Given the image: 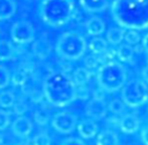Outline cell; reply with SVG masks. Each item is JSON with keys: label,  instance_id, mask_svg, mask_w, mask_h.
I'll return each mask as SVG.
<instances>
[{"label": "cell", "instance_id": "cell-1", "mask_svg": "<svg viewBox=\"0 0 148 145\" xmlns=\"http://www.w3.org/2000/svg\"><path fill=\"white\" fill-rule=\"evenodd\" d=\"M111 13L113 19L125 29L148 27V0H114Z\"/></svg>", "mask_w": 148, "mask_h": 145}, {"label": "cell", "instance_id": "cell-2", "mask_svg": "<svg viewBox=\"0 0 148 145\" xmlns=\"http://www.w3.org/2000/svg\"><path fill=\"white\" fill-rule=\"evenodd\" d=\"M43 97L55 107H66L77 97V85L68 72H53L45 77L42 84Z\"/></svg>", "mask_w": 148, "mask_h": 145}, {"label": "cell", "instance_id": "cell-3", "mask_svg": "<svg viewBox=\"0 0 148 145\" xmlns=\"http://www.w3.org/2000/svg\"><path fill=\"white\" fill-rule=\"evenodd\" d=\"M76 7L73 0H42L39 6V15L45 24L60 27L74 18Z\"/></svg>", "mask_w": 148, "mask_h": 145}, {"label": "cell", "instance_id": "cell-4", "mask_svg": "<svg viewBox=\"0 0 148 145\" xmlns=\"http://www.w3.org/2000/svg\"><path fill=\"white\" fill-rule=\"evenodd\" d=\"M127 82L125 67L117 61H111L101 65L97 72V83L104 93H115L122 89Z\"/></svg>", "mask_w": 148, "mask_h": 145}, {"label": "cell", "instance_id": "cell-5", "mask_svg": "<svg viewBox=\"0 0 148 145\" xmlns=\"http://www.w3.org/2000/svg\"><path fill=\"white\" fill-rule=\"evenodd\" d=\"M87 51L85 37L77 31H66L62 34L56 43V53L64 61H78Z\"/></svg>", "mask_w": 148, "mask_h": 145}, {"label": "cell", "instance_id": "cell-6", "mask_svg": "<svg viewBox=\"0 0 148 145\" xmlns=\"http://www.w3.org/2000/svg\"><path fill=\"white\" fill-rule=\"evenodd\" d=\"M121 97L127 107L137 108L148 101V87L144 81L134 79L126 82L121 89Z\"/></svg>", "mask_w": 148, "mask_h": 145}, {"label": "cell", "instance_id": "cell-7", "mask_svg": "<svg viewBox=\"0 0 148 145\" xmlns=\"http://www.w3.org/2000/svg\"><path fill=\"white\" fill-rule=\"evenodd\" d=\"M10 36L15 43L24 45L34 40L35 30L30 21L22 19L13 23L10 29Z\"/></svg>", "mask_w": 148, "mask_h": 145}, {"label": "cell", "instance_id": "cell-8", "mask_svg": "<svg viewBox=\"0 0 148 145\" xmlns=\"http://www.w3.org/2000/svg\"><path fill=\"white\" fill-rule=\"evenodd\" d=\"M51 127L60 134H70L78 127V117L69 111L58 112L51 119Z\"/></svg>", "mask_w": 148, "mask_h": 145}, {"label": "cell", "instance_id": "cell-9", "mask_svg": "<svg viewBox=\"0 0 148 145\" xmlns=\"http://www.w3.org/2000/svg\"><path fill=\"white\" fill-rule=\"evenodd\" d=\"M109 108L104 100L103 96L101 95H97L95 93L94 97L88 102L86 105V109H85V113L89 118L93 120H101L107 115V112Z\"/></svg>", "mask_w": 148, "mask_h": 145}, {"label": "cell", "instance_id": "cell-10", "mask_svg": "<svg viewBox=\"0 0 148 145\" xmlns=\"http://www.w3.org/2000/svg\"><path fill=\"white\" fill-rule=\"evenodd\" d=\"M11 131L16 137L26 138L32 131V122L25 116H18L11 125Z\"/></svg>", "mask_w": 148, "mask_h": 145}, {"label": "cell", "instance_id": "cell-11", "mask_svg": "<svg viewBox=\"0 0 148 145\" xmlns=\"http://www.w3.org/2000/svg\"><path fill=\"white\" fill-rule=\"evenodd\" d=\"M121 131L126 134H133L140 127V119L134 114H124L119 122Z\"/></svg>", "mask_w": 148, "mask_h": 145}, {"label": "cell", "instance_id": "cell-12", "mask_svg": "<svg viewBox=\"0 0 148 145\" xmlns=\"http://www.w3.org/2000/svg\"><path fill=\"white\" fill-rule=\"evenodd\" d=\"M77 129H78L79 135L82 138H84V139L94 138L98 134V131H99L98 124L96 123L95 120L91 119V118L83 119L82 121H80Z\"/></svg>", "mask_w": 148, "mask_h": 145}, {"label": "cell", "instance_id": "cell-13", "mask_svg": "<svg viewBox=\"0 0 148 145\" xmlns=\"http://www.w3.org/2000/svg\"><path fill=\"white\" fill-rule=\"evenodd\" d=\"M82 8L88 13L103 12L109 7L111 0H79Z\"/></svg>", "mask_w": 148, "mask_h": 145}, {"label": "cell", "instance_id": "cell-14", "mask_svg": "<svg viewBox=\"0 0 148 145\" xmlns=\"http://www.w3.org/2000/svg\"><path fill=\"white\" fill-rule=\"evenodd\" d=\"M32 53L38 59H47L51 53V44L47 37H39L32 44Z\"/></svg>", "mask_w": 148, "mask_h": 145}, {"label": "cell", "instance_id": "cell-15", "mask_svg": "<svg viewBox=\"0 0 148 145\" xmlns=\"http://www.w3.org/2000/svg\"><path fill=\"white\" fill-rule=\"evenodd\" d=\"M86 29L87 32L90 36H101L102 34L105 32L106 25L105 22L103 21L101 17H98V16H93L90 19L87 20L86 22Z\"/></svg>", "mask_w": 148, "mask_h": 145}, {"label": "cell", "instance_id": "cell-16", "mask_svg": "<svg viewBox=\"0 0 148 145\" xmlns=\"http://www.w3.org/2000/svg\"><path fill=\"white\" fill-rule=\"evenodd\" d=\"M16 55V47L7 39H0V62L12 60Z\"/></svg>", "mask_w": 148, "mask_h": 145}, {"label": "cell", "instance_id": "cell-17", "mask_svg": "<svg viewBox=\"0 0 148 145\" xmlns=\"http://www.w3.org/2000/svg\"><path fill=\"white\" fill-rule=\"evenodd\" d=\"M97 145H119V138L115 131L106 129L101 131L97 136Z\"/></svg>", "mask_w": 148, "mask_h": 145}, {"label": "cell", "instance_id": "cell-18", "mask_svg": "<svg viewBox=\"0 0 148 145\" xmlns=\"http://www.w3.org/2000/svg\"><path fill=\"white\" fill-rule=\"evenodd\" d=\"M15 0H0V20L9 19L16 12Z\"/></svg>", "mask_w": 148, "mask_h": 145}, {"label": "cell", "instance_id": "cell-19", "mask_svg": "<svg viewBox=\"0 0 148 145\" xmlns=\"http://www.w3.org/2000/svg\"><path fill=\"white\" fill-rule=\"evenodd\" d=\"M93 72L91 70L85 68H78L73 72V80L77 86H86L87 83L91 80Z\"/></svg>", "mask_w": 148, "mask_h": 145}, {"label": "cell", "instance_id": "cell-20", "mask_svg": "<svg viewBox=\"0 0 148 145\" xmlns=\"http://www.w3.org/2000/svg\"><path fill=\"white\" fill-rule=\"evenodd\" d=\"M89 49L94 55H101L105 53L108 49V43L107 40L99 36H95L91 39L89 43Z\"/></svg>", "mask_w": 148, "mask_h": 145}, {"label": "cell", "instance_id": "cell-21", "mask_svg": "<svg viewBox=\"0 0 148 145\" xmlns=\"http://www.w3.org/2000/svg\"><path fill=\"white\" fill-rule=\"evenodd\" d=\"M126 30L123 27H111L107 31V41L112 45H117L124 39Z\"/></svg>", "mask_w": 148, "mask_h": 145}, {"label": "cell", "instance_id": "cell-22", "mask_svg": "<svg viewBox=\"0 0 148 145\" xmlns=\"http://www.w3.org/2000/svg\"><path fill=\"white\" fill-rule=\"evenodd\" d=\"M134 47L128 43L121 44L117 49V57L123 63H130L134 57Z\"/></svg>", "mask_w": 148, "mask_h": 145}, {"label": "cell", "instance_id": "cell-23", "mask_svg": "<svg viewBox=\"0 0 148 145\" xmlns=\"http://www.w3.org/2000/svg\"><path fill=\"white\" fill-rule=\"evenodd\" d=\"M16 102L15 95L11 91H2L0 92V107L8 109L14 106Z\"/></svg>", "mask_w": 148, "mask_h": 145}, {"label": "cell", "instance_id": "cell-24", "mask_svg": "<svg viewBox=\"0 0 148 145\" xmlns=\"http://www.w3.org/2000/svg\"><path fill=\"white\" fill-rule=\"evenodd\" d=\"M126 104L123 102L122 99H113L108 104V108L114 115H122L126 111Z\"/></svg>", "mask_w": 148, "mask_h": 145}, {"label": "cell", "instance_id": "cell-25", "mask_svg": "<svg viewBox=\"0 0 148 145\" xmlns=\"http://www.w3.org/2000/svg\"><path fill=\"white\" fill-rule=\"evenodd\" d=\"M27 71L25 70H18L13 74V76L11 77V82L14 86H22L26 83L28 78Z\"/></svg>", "mask_w": 148, "mask_h": 145}, {"label": "cell", "instance_id": "cell-26", "mask_svg": "<svg viewBox=\"0 0 148 145\" xmlns=\"http://www.w3.org/2000/svg\"><path fill=\"white\" fill-rule=\"evenodd\" d=\"M84 64L87 69L93 71V70L97 69V68L99 67L100 64H102L101 57H99L98 55H94V53L93 55H89L85 57Z\"/></svg>", "mask_w": 148, "mask_h": 145}, {"label": "cell", "instance_id": "cell-27", "mask_svg": "<svg viewBox=\"0 0 148 145\" xmlns=\"http://www.w3.org/2000/svg\"><path fill=\"white\" fill-rule=\"evenodd\" d=\"M11 82V75L9 70L4 66L0 65V90L6 88Z\"/></svg>", "mask_w": 148, "mask_h": 145}, {"label": "cell", "instance_id": "cell-28", "mask_svg": "<svg viewBox=\"0 0 148 145\" xmlns=\"http://www.w3.org/2000/svg\"><path fill=\"white\" fill-rule=\"evenodd\" d=\"M51 138L47 132H40L33 137L32 145H51Z\"/></svg>", "mask_w": 148, "mask_h": 145}, {"label": "cell", "instance_id": "cell-29", "mask_svg": "<svg viewBox=\"0 0 148 145\" xmlns=\"http://www.w3.org/2000/svg\"><path fill=\"white\" fill-rule=\"evenodd\" d=\"M124 39L126 40V42L130 45H136L139 41L141 40L140 34L137 32V30L135 29H128L125 34Z\"/></svg>", "mask_w": 148, "mask_h": 145}, {"label": "cell", "instance_id": "cell-30", "mask_svg": "<svg viewBox=\"0 0 148 145\" xmlns=\"http://www.w3.org/2000/svg\"><path fill=\"white\" fill-rule=\"evenodd\" d=\"M11 122V113L7 110L0 109V131L5 130Z\"/></svg>", "mask_w": 148, "mask_h": 145}, {"label": "cell", "instance_id": "cell-31", "mask_svg": "<svg viewBox=\"0 0 148 145\" xmlns=\"http://www.w3.org/2000/svg\"><path fill=\"white\" fill-rule=\"evenodd\" d=\"M34 121L36 122L38 125L45 126L47 125L49 121V115L47 112L42 111V110H37L34 113Z\"/></svg>", "mask_w": 148, "mask_h": 145}, {"label": "cell", "instance_id": "cell-32", "mask_svg": "<svg viewBox=\"0 0 148 145\" xmlns=\"http://www.w3.org/2000/svg\"><path fill=\"white\" fill-rule=\"evenodd\" d=\"M26 111H27V105H26L25 102H22L21 100L18 101V102H15V104H14V106H13L14 114L22 116Z\"/></svg>", "mask_w": 148, "mask_h": 145}, {"label": "cell", "instance_id": "cell-33", "mask_svg": "<svg viewBox=\"0 0 148 145\" xmlns=\"http://www.w3.org/2000/svg\"><path fill=\"white\" fill-rule=\"evenodd\" d=\"M77 97L81 100H87L89 98V90L86 86H77Z\"/></svg>", "mask_w": 148, "mask_h": 145}, {"label": "cell", "instance_id": "cell-34", "mask_svg": "<svg viewBox=\"0 0 148 145\" xmlns=\"http://www.w3.org/2000/svg\"><path fill=\"white\" fill-rule=\"evenodd\" d=\"M60 145H86V143H85L82 139H79V138H75V137H70V138L64 139Z\"/></svg>", "mask_w": 148, "mask_h": 145}, {"label": "cell", "instance_id": "cell-35", "mask_svg": "<svg viewBox=\"0 0 148 145\" xmlns=\"http://www.w3.org/2000/svg\"><path fill=\"white\" fill-rule=\"evenodd\" d=\"M141 139L145 145H148V125H145L141 130Z\"/></svg>", "mask_w": 148, "mask_h": 145}, {"label": "cell", "instance_id": "cell-36", "mask_svg": "<svg viewBox=\"0 0 148 145\" xmlns=\"http://www.w3.org/2000/svg\"><path fill=\"white\" fill-rule=\"evenodd\" d=\"M142 78L144 80V82L148 84V64L144 67V69L142 70Z\"/></svg>", "mask_w": 148, "mask_h": 145}, {"label": "cell", "instance_id": "cell-37", "mask_svg": "<svg viewBox=\"0 0 148 145\" xmlns=\"http://www.w3.org/2000/svg\"><path fill=\"white\" fill-rule=\"evenodd\" d=\"M142 45H143V49H144L145 53L148 55V34H145L144 38L142 40Z\"/></svg>", "mask_w": 148, "mask_h": 145}, {"label": "cell", "instance_id": "cell-38", "mask_svg": "<svg viewBox=\"0 0 148 145\" xmlns=\"http://www.w3.org/2000/svg\"><path fill=\"white\" fill-rule=\"evenodd\" d=\"M15 145H31V144L27 141H20V142H18V143H16Z\"/></svg>", "mask_w": 148, "mask_h": 145}, {"label": "cell", "instance_id": "cell-39", "mask_svg": "<svg viewBox=\"0 0 148 145\" xmlns=\"http://www.w3.org/2000/svg\"><path fill=\"white\" fill-rule=\"evenodd\" d=\"M2 142H3V137H2V135L0 134V144H2Z\"/></svg>", "mask_w": 148, "mask_h": 145}]
</instances>
